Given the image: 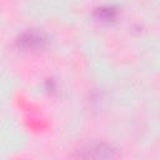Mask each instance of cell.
<instances>
[{
	"instance_id": "6da1fadb",
	"label": "cell",
	"mask_w": 160,
	"mask_h": 160,
	"mask_svg": "<svg viewBox=\"0 0 160 160\" xmlns=\"http://www.w3.org/2000/svg\"><path fill=\"white\" fill-rule=\"evenodd\" d=\"M48 38L45 34L38 30H28L20 34L16 39V45L19 49L26 50V51H36L41 50L46 46Z\"/></svg>"
},
{
	"instance_id": "7a4b0ae2",
	"label": "cell",
	"mask_w": 160,
	"mask_h": 160,
	"mask_svg": "<svg viewBox=\"0 0 160 160\" xmlns=\"http://www.w3.org/2000/svg\"><path fill=\"white\" fill-rule=\"evenodd\" d=\"M80 158L84 159H111L118 156L116 150L105 142H94L85 146L80 152Z\"/></svg>"
},
{
	"instance_id": "3957f363",
	"label": "cell",
	"mask_w": 160,
	"mask_h": 160,
	"mask_svg": "<svg viewBox=\"0 0 160 160\" xmlns=\"http://www.w3.org/2000/svg\"><path fill=\"white\" fill-rule=\"evenodd\" d=\"M96 18L100 21L110 22L116 18V10L111 6H102L96 10Z\"/></svg>"
}]
</instances>
